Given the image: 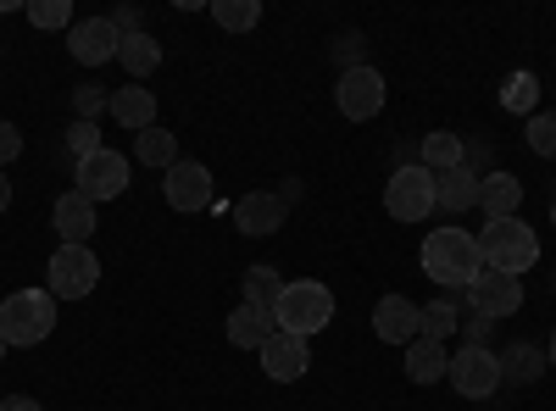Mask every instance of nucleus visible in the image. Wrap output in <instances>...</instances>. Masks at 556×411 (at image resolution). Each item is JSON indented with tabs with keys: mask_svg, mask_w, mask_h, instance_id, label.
<instances>
[{
	"mask_svg": "<svg viewBox=\"0 0 556 411\" xmlns=\"http://www.w3.org/2000/svg\"><path fill=\"white\" fill-rule=\"evenodd\" d=\"M424 272H429L440 290H468L479 272H484L479 240L462 234V228H434V234L424 240Z\"/></svg>",
	"mask_w": 556,
	"mask_h": 411,
	"instance_id": "1",
	"label": "nucleus"
},
{
	"mask_svg": "<svg viewBox=\"0 0 556 411\" xmlns=\"http://www.w3.org/2000/svg\"><path fill=\"white\" fill-rule=\"evenodd\" d=\"M56 334V295L51 290H17L12 300H0V339L7 350H28Z\"/></svg>",
	"mask_w": 556,
	"mask_h": 411,
	"instance_id": "2",
	"label": "nucleus"
},
{
	"mask_svg": "<svg viewBox=\"0 0 556 411\" xmlns=\"http://www.w3.org/2000/svg\"><path fill=\"white\" fill-rule=\"evenodd\" d=\"M273 317H278V329H285V334L312 339V334H323L334 323V290L317 284V279H295V284H285Z\"/></svg>",
	"mask_w": 556,
	"mask_h": 411,
	"instance_id": "3",
	"label": "nucleus"
},
{
	"mask_svg": "<svg viewBox=\"0 0 556 411\" xmlns=\"http://www.w3.org/2000/svg\"><path fill=\"white\" fill-rule=\"evenodd\" d=\"M479 256H484V267H495V272H513V279H523V272L540 261V234H534L529 222H518V217L484 222V234H479Z\"/></svg>",
	"mask_w": 556,
	"mask_h": 411,
	"instance_id": "4",
	"label": "nucleus"
},
{
	"mask_svg": "<svg viewBox=\"0 0 556 411\" xmlns=\"http://www.w3.org/2000/svg\"><path fill=\"white\" fill-rule=\"evenodd\" d=\"M51 295L56 300H84V295H96V284H101V256L89 251V245H56V256H51Z\"/></svg>",
	"mask_w": 556,
	"mask_h": 411,
	"instance_id": "5",
	"label": "nucleus"
},
{
	"mask_svg": "<svg viewBox=\"0 0 556 411\" xmlns=\"http://www.w3.org/2000/svg\"><path fill=\"white\" fill-rule=\"evenodd\" d=\"M445 378L456 384L462 400H490V395L501 389V356H495L490 345H462V350L451 356Z\"/></svg>",
	"mask_w": 556,
	"mask_h": 411,
	"instance_id": "6",
	"label": "nucleus"
},
{
	"mask_svg": "<svg viewBox=\"0 0 556 411\" xmlns=\"http://www.w3.org/2000/svg\"><path fill=\"white\" fill-rule=\"evenodd\" d=\"M384 211L395 222H424L434 211V172H424L417 162L412 167H395L390 184H384Z\"/></svg>",
	"mask_w": 556,
	"mask_h": 411,
	"instance_id": "7",
	"label": "nucleus"
},
{
	"mask_svg": "<svg viewBox=\"0 0 556 411\" xmlns=\"http://www.w3.org/2000/svg\"><path fill=\"white\" fill-rule=\"evenodd\" d=\"M334 106L351 117V123H367V117H379L384 112V73L379 67H345L340 84H334Z\"/></svg>",
	"mask_w": 556,
	"mask_h": 411,
	"instance_id": "8",
	"label": "nucleus"
},
{
	"mask_svg": "<svg viewBox=\"0 0 556 411\" xmlns=\"http://www.w3.org/2000/svg\"><path fill=\"white\" fill-rule=\"evenodd\" d=\"M462 295H468V311L490 317V323H501V317L523 311V279H513V272H495V267H484Z\"/></svg>",
	"mask_w": 556,
	"mask_h": 411,
	"instance_id": "9",
	"label": "nucleus"
},
{
	"mask_svg": "<svg viewBox=\"0 0 556 411\" xmlns=\"http://www.w3.org/2000/svg\"><path fill=\"white\" fill-rule=\"evenodd\" d=\"M73 190H78L84 201H96V206H101V201H117V195L128 190V156L101 145L96 156L78 162V184H73Z\"/></svg>",
	"mask_w": 556,
	"mask_h": 411,
	"instance_id": "10",
	"label": "nucleus"
},
{
	"mask_svg": "<svg viewBox=\"0 0 556 411\" xmlns=\"http://www.w3.org/2000/svg\"><path fill=\"white\" fill-rule=\"evenodd\" d=\"M162 190H167V206L173 211H184V217H195V211H206L212 206V167L206 162H173L167 167V178H162Z\"/></svg>",
	"mask_w": 556,
	"mask_h": 411,
	"instance_id": "11",
	"label": "nucleus"
},
{
	"mask_svg": "<svg viewBox=\"0 0 556 411\" xmlns=\"http://www.w3.org/2000/svg\"><path fill=\"white\" fill-rule=\"evenodd\" d=\"M117 44H123V34H117L112 17H78V23L67 28V51H73V62H84V67L117 62Z\"/></svg>",
	"mask_w": 556,
	"mask_h": 411,
	"instance_id": "12",
	"label": "nucleus"
},
{
	"mask_svg": "<svg viewBox=\"0 0 556 411\" xmlns=\"http://www.w3.org/2000/svg\"><path fill=\"white\" fill-rule=\"evenodd\" d=\"M256 356H262V373H267L273 384H295V378H306V368H312L306 339H295V334H285V329H273Z\"/></svg>",
	"mask_w": 556,
	"mask_h": 411,
	"instance_id": "13",
	"label": "nucleus"
},
{
	"mask_svg": "<svg viewBox=\"0 0 556 411\" xmlns=\"http://www.w3.org/2000/svg\"><path fill=\"white\" fill-rule=\"evenodd\" d=\"M374 334L384 345H412L417 334H424V306H412L406 295H384L374 306Z\"/></svg>",
	"mask_w": 556,
	"mask_h": 411,
	"instance_id": "14",
	"label": "nucleus"
},
{
	"mask_svg": "<svg viewBox=\"0 0 556 411\" xmlns=\"http://www.w3.org/2000/svg\"><path fill=\"white\" fill-rule=\"evenodd\" d=\"M285 217H290V206H285V195H273V190H251L235 206V228H240V234H251V240L278 234V222H285Z\"/></svg>",
	"mask_w": 556,
	"mask_h": 411,
	"instance_id": "15",
	"label": "nucleus"
},
{
	"mask_svg": "<svg viewBox=\"0 0 556 411\" xmlns=\"http://www.w3.org/2000/svg\"><path fill=\"white\" fill-rule=\"evenodd\" d=\"M51 222H56L62 245H89V240H96V228H101V217H96V201H84L78 190L56 195V206H51Z\"/></svg>",
	"mask_w": 556,
	"mask_h": 411,
	"instance_id": "16",
	"label": "nucleus"
},
{
	"mask_svg": "<svg viewBox=\"0 0 556 411\" xmlns=\"http://www.w3.org/2000/svg\"><path fill=\"white\" fill-rule=\"evenodd\" d=\"M468 206H479V172H468V167L434 172V211H445V217H462Z\"/></svg>",
	"mask_w": 556,
	"mask_h": 411,
	"instance_id": "17",
	"label": "nucleus"
},
{
	"mask_svg": "<svg viewBox=\"0 0 556 411\" xmlns=\"http://www.w3.org/2000/svg\"><path fill=\"white\" fill-rule=\"evenodd\" d=\"M106 112L128 128V133H146V128H156V95L146 84H128V89H117V95L106 101Z\"/></svg>",
	"mask_w": 556,
	"mask_h": 411,
	"instance_id": "18",
	"label": "nucleus"
},
{
	"mask_svg": "<svg viewBox=\"0 0 556 411\" xmlns=\"http://www.w3.org/2000/svg\"><path fill=\"white\" fill-rule=\"evenodd\" d=\"M479 206L490 211V222H501V217H518V206H523V184H518V172L495 167L490 178H479Z\"/></svg>",
	"mask_w": 556,
	"mask_h": 411,
	"instance_id": "19",
	"label": "nucleus"
},
{
	"mask_svg": "<svg viewBox=\"0 0 556 411\" xmlns=\"http://www.w3.org/2000/svg\"><path fill=\"white\" fill-rule=\"evenodd\" d=\"M273 329H278V317L273 311H256L245 300H240V311H228V345H235V350H262Z\"/></svg>",
	"mask_w": 556,
	"mask_h": 411,
	"instance_id": "20",
	"label": "nucleus"
},
{
	"mask_svg": "<svg viewBox=\"0 0 556 411\" xmlns=\"http://www.w3.org/2000/svg\"><path fill=\"white\" fill-rule=\"evenodd\" d=\"M462 156H468V140L451 133V128L424 133V145H417V167L424 172H451V167H462Z\"/></svg>",
	"mask_w": 556,
	"mask_h": 411,
	"instance_id": "21",
	"label": "nucleus"
},
{
	"mask_svg": "<svg viewBox=\"0 0 556 411\" xmlns=\"http://www.w3.org/2000/svg\"><path fill=\"white\" fill-rule=\"evenodd\" d=\"M445 368H451V350H445L440 339L417 334V339L406 345V378H412V384H440Z\"/></svg>",
	"mask_w": 556,
	"mask_h": 411,
	"instance_id": "22",
	"label": "nucleus"
},
{
	"mask_svg": "<svg viewBox=\"0 0 556 411\" xmlns=\"http://www.w3.org/2000/svg\"><path fill=\"white\" fill-rule=\"evenodd\" d=\"M117 62H123V73H128L134 84H146V78L162 67V44H156L151 34H128V39L117 44Z\"/></svg>",
	"mask_w": 556,
	"mask_h": 411,
	"instance_id": "23",
	"label": "nucleus"
},
{
	"mask_svg": "<svg viewBox=\"0 0 556 411\" xmlns=\"http://www.w3.org/2000/svg\"><path fill=\"white\" fill-rule=\"evenodd\" d=\"M495 356H501V384H506V378H518V384H534V378L545 373V350H540V345H529V339L506 345V350H495Z\"/></svg>",
	"mask_w": 556,
	"mask_h": 411,
	"instance_id": "24",
	"label": "nucleus"
},
{
	"mask_svg": "<svg viewBox=\"0 0 556 411\" xmlns=\"http://www.w3.org/2000/svg\"><path fill=\"white\" fill-rule=\"evenodd\" d=\"M240 295H245V306H256V311H273V306H278V295H285V279H278V267L256 261V267H245Z\"/></svg>",
	"mask_w": 556,
	"mask_h": 411,
	"instance_id": "25",
	"label": "nucleus"
},
{
	"mask_svg": "<svg viewBox=\"0 0 556 411\" xmlns=\"http://www.w3.org/2000/svg\"><path fill=\"white\" fill-rule=\"evenodd\" d=\"M134 162H146V167H173L178 162V133H167L162 123L146 128V133H134Z\"/></svg>",
	"mask_w": 556,
	"mask_h": 411,
	"instance_id": "26",
	"label": "nucleus"
},
{
	"mask_svg": "<svg viewBox=\"0 0 556 411\" xmlns=\"http://www.w3.org/2000/svg\"><path fill=\"white\" fill-rule=\"evenodd\" d=\"M501 106L534 117V112H540V78H534V73H513V78L501 84Z\"/></svg>",
	"mask_w": 556,
	"mask_h": 411,
	"instance_id": "27",
	"label": "nucleus"
},
{
	"mask_svg": "<svg viewBox=\"0 0 556 411\" xmlns=\"http://www.w3.org/2000/svg\"><path fill=\"white\" fill-rule=\"evenodd\" d=\"M212 17L228 34H251L262 23V7H256V0H212Z\"/></svg>",
	"mask_w": 556,
	"mask_h": 411,
	"instance_id": "28",
	"label": "nucleus"
},
{
	"mask_svg": "<svg viewBox=\"0 0 556 411\" xmlns=\"http://www.w3.org/2000/svg\"><path fill=\"white\" fill-rule=\"evenodd\" d=\"M456 323H462V311H456V300H429L424 306V339H451L456 334Z\"/></svg>",
	"mask_w": 556,
	"mask_h": 411,
	"instance_id": "29",
	"label": "nucleus"
},
{
	"mask_svg": "<svg viewBox=\"0 0 556 411\" xmlns=\"http://www.w3.org/2000/svg\"><path fill=\"white\" fill-rule=\"evenodd\" d=\"M523 140H529V151H534V156H545V162H551V156H556V112H534V117H529V128H523Z\"/></svg>",
	"mask_w": 556,
	"mask_h": 411,
	"instance_id": "30",
	"label": "nucleus"
},
{
	"mask_svg": "<svg viewBox=\"0 0 556 411\" xmlns=\"http://www.w3.org/2000/svg\"><path fill=\"white\" fill-rule=\"evenodd\" d=\"M28 23H34V28H73L78 17H73V0H34Z\"/></svg>",
	"mask_w": 556,
	"mask_h": 411,
	"instance_id": "31",
	"label": "nucleus"
},
{
	"mask_svg": "<svg viewBox=\"0 0 556 411\" xmlns=\"http://www.w3.org/2000/svg\"><path fill=\"white\" fill-rule=\"evenodd\" d=\"M101 112H106V89H101V84H78V89H73V117H78V123H96Z\"/></svg>",
	"mask_w": 556,
	"mask_h": 411,
	"instance_id": "32",
	"label": "nucleus"
},
{
	"mask_svg": "<svg viewBox=\"0 0 556 411\" xmlns=\"http://www.w3.org/2000/svg\"><path fill=\"white\" fill-rule=\"evenodd\" d=\"M67 151L84 162V156H96L101 151V123H78L73 117V128H67Z\"/></svg>",
	"mask_w": 556,
	"mask_h": 411,
	"instance_id": "33",
	"label": "nucleus"
},
{
	"mask_svg": "<svg viewBox=\"0 0 556 411\" xmlns=\"http://www.w3.org/2000/svg\"><path fill=\"white\" fill-rule=\"evenodd\" d=\"M17 156H23V133H17L12 123H0V167L17 162Z\"/></svg>",
	"mask_w": 556,
	"mask_h": 411,
	"instance_id": "34",
	"label": "nucleus"
},
{
	"mask_svg": "<svg viewBox=\"0 0 556 411\" xmlns=\"http://www.w3.org/2000/svg\"><path fill=\"white\" fill-rule=\"evenodd\" d=\"M112 23H117V34L128 39V34H146V17H139V7H117L112 12Z\"/></svg>",
	"mask_w": 556,
	"mask_h": 411,
	"instance_id": "35",
	"label": "nucleus"
},
{
	"mask_svg": "<svg viewBox=\"0 0 556 411\" xmlns=\"http://www.w3.org/2000/svg\"><path fill=\"white\" fill-rule=\"evenodd\" d=\"M462 334H468V345H484V334H490V317H468V323H462Z\"/></svg>",
	"mask_w": 556,
	"mask_h": 411,
	"instance_id": "36",
	"label": "nucleus"
},
{
	"mask_svg": "<svg viewBox=\"0 0 556 411\" xmlns=\"http://www.w3.org/2000/svg\"><path fill=\"white\" fill-rule=\"evenodd\" d=\"M0 411H45V406L28 400V395H7V400H0Z\"/></svg>",
	"mask_w": 556,
	"mask_h": 411,
	"instance_id": "37",
	"label": "nucleus"
},
{
	"mask_svg": "<svg viewBox=\"0 0 556 411\" xmlns=\"http://www.w3.org/2000/svg\"><path fill=\"white\" fill-rule=\"evenodd\" d=\"M0 211H12V178L0 172Z\"/></svg>",
	"mask_w": 556,
	"mask_h": 411,
	"instance_id": "38",
	"label": "nucleus"
},
{
	"mask_svg": "<svg viewBox=\"0 0 556 411\" xmlns=\"http://www.w3.org/2000/svg\"><path fill=\"white\" fill-rule=\"evenodd\" d=\"M545 361H551V368H556V329H551V356H545Z\"/></svg>",
	"mask_w": 556,
	"mask_h": 411,
	"instance_id": "39",
	"label": "nucleus"
},
{
	"mask_svg": "<svg viewBox=\"0 0 556 411\" xmlns=\"http://www.w3.org/2000/svg\"><path fill=\"white\" fill-rule=\"evenodd\" d=\"M0 361H7V339H0Z\"/></svg>",
	"mask_w": 556,
	"mask_h": 411,
	"instance_id": "40",
	"label": "nucleus"
},
{
	"mask_svg": "<svg viewBox=\"0 0 556 411\" xmlns=\"http://www.w3.org/2000/svg\"><path fill=\"white\" fill-rule=\"evenodd\" d=\"M551 222H556V201H551Z\"/></svg>",
	"mask_w": 556,
	"mask_h": 411,
	"instance_id": "41",
	"label": "nucleus"
}]
</instances>
